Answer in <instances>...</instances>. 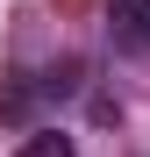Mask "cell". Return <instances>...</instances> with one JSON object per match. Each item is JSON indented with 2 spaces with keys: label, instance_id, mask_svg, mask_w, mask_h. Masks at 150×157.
Segmentation results:
<instances>
[{
  "label": "cell",
  "instance_id": "cell-1",
  "mask_svg": "<svg viewBox=\"0 0 150 157\" xmlns=\"http://www.w3.org/2000/svg\"><path fill=\"white\" fill-rule=\"evenodd\" d=\"M107 36L129 57H150V0H114L107 7Z\"/></svg>",
  "mask_w": 150,
  "mask_h": 157
},
{
  "label": "cell",
  "instance_id": "cell-2",
  "mask_svg": "<svg viewBox=\"0 0 150 157\" xmlns=\"http://www.w3.org/2000/svg\"><path fill=\"white\" fill-rule=\"evenodd\" d=\"M36 100H43V78H7V86H0V114L7 121H29Z\"/></svg>",
  "mask_w": 150,
  "mask_h": 157
},
{
  "label": "cell",
  "instance_id": "cell-3",
  "mask_svg": "<svg viewBox=\"0 0 150 157\" xmlns=\"http://www.w3.org/2000/svg\"><path fill=\"white\" fill-rule=\"evenodd\" d=\"M79 86H86V64H79V57H64V64L43 71V100H71Z\"/></svg>",
  "mask_w": 150,
  "mask_h": 157
},
{
  "label": "cell",
  "instance_id": "cell-4",
  "mask_svg": "<svg viewBox=\"0 0 150 157\" xmlns=\"http://www.w3.org/2000/svg\"><path fill=\"white\" fill-rule=\"evenodd\" d=\"M14 157H79V150H71V136H64V128H29Z\"/></svg>",
  "mask_w": 150,
  "mask_h": 157
}]
</instances>
